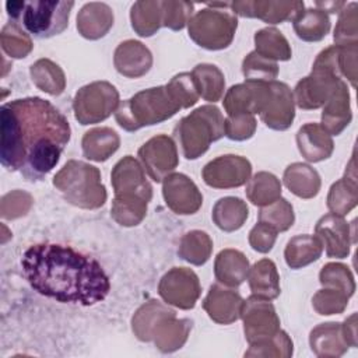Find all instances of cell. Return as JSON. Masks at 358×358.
I'll list each match as a JSON object with an SVG mask.
<instances>
[{
  "mask_svg": "<svg viewBox=\"0 0 358 358\" xmlns=\"http://www.w3.org/2000/svg\"><path fill=\"white\" fill-rule=\"evenodd\" d=\"M70 133L66 116L46 99L6 102L0 109L1 165L27 180H41L59 162Z\"/></svg>",
  "mask_w": 358,
  "mask_h": 358,
  "instance_id": "obj_1",
  "label": "cell"
},
{
  "mask_svg": "<svg viewBox=\"0 0 358 358\" xmlns=\"http://www.w3.org/2000/svg\"><path fill=\"white\" fill-rule=\"evenodd\" d=\"M25 280L38 294L60 303L92 306L102 302L110 281L92 257L60 243H35L21 256Z\"/></svg>",
  "mask_w": 358,
  "mask_h": 358,
  "instance_id": "obj_2",
  "label": "cell"
},
{
  "mask_svg": "<svg viewBox=\"0 0 358 358\" xmlns=\"http://www.w3.org/2000/svg\"><path fill=\"white\" fill-rule=\"evenodd\" d=\"M180 108L182 105L171 88L161 85L137 92L130 99L120 102L115 117L120 127L134 131L172 117Z\"/></svg>",
  "mask_w": 358,
  "mask_h": 358,
  "instance_id": "obj_3",
  "label": "cell"
},
{
  "mask_svg": "<svg viewBox=\"0 0 358 358\" xmlns=\"http://www.w3.org/2000/svg\"><path fill=\"white\" fill-rule=\"evenodd\" d=\"M74 1H7V14L28 34L43 39L62 34L69 25Z\"/></svg>",
  "mask_w": 358,
  "mask_h": 358,
  "instance_id": "obj_4",
  "label": "cell"
},
{
  "mask_svg": "<svg viewBox=\"0 0 358 358\" xmlns=\"http://www.w3.org/2000/svg\"><path fill=\"white\" fill-rule=\"evenodd\" d=\"M225 134V120L217 106L204 105L183 117L173 130V136L187 159L204 154L210 144Z\"/></svg>",
  "mask_w": 358,
  "mask_h": 358,
  "instance_id": "obj_5",
  "label": "cell"
},
{
  "mask_svg": "<svg viewBox=\"0 0 358 358\" xmlns=\"http://www.w3.org/2000/svg\"><path fill=\"white\" fill-rule=\"evenodd\" d=\"M53 185L64 193V197L70 203L84 208H96L106 199L99 171L84 162H67L55 176Z\"/></svg>",
  "mask_w": 358,
  "mask_h": 358,
  "instance_id": "obj_6",
  "label": "cell"
},
{
  "mask_svg": "<svg viewBox=\"0 0 358 358\" xmlns=\"http://www.w3.org/2000/svg\"><path fill=\"white\" fill-rule=\"evenodd\" d=\"M189 36L201 48H227L235 35L238 20L231 10L203 8L189 20Z\"/></svg>",
  "mask_w": 358,
  "mask_h": 358,
  "instance_id": "obj_7",
  "label": "cell"
},
{
  "mask_svg": "<svg viewBox=\"0 0 358 358\" xmlns=\"http://www.w3.org/2000/svg\"><path fill=\"white\" fill-rule=\"evenodd\" d=\"M119 94L106 81H96L83 87L74 98V115L81 124L98 123L106 119L117 106Z\"/></svg>",
  "mask_w": 358,
  "mask_h": 358,
  "instance_id": "obj_8",
  "label": "cell"
},
{
  "mask_svg": "<svg viewBox=\"0 0 358 358\" xmlns=\"http://www.w3.org/2000/svg\"><path fill=\"white\" fill-rule=\"evenodd\" d=\"M241 316L245 322L246 338L252 345L266 343L280 331L278 317L268 299L252 295L243 301Z\"/></svg>",
  "mask_w": 358,
  "mask_h": 358,
  "instance_id": "obj_9",
  "label": "cell"
},
{
  "mask_svg": "<svg viewBox=\"0 0 358 358\" xmlns=\"http://www.w3.org/2000/svg\"><path fill=\"white\" fill-rule=\"evenodd\" d=\"M112 185L115 187L116 199L145 204L151 200L152 189L147 182L141 166L131 155L124 157L115 165Z\"/></svg>",
  "mask_w": 358,
  "mask_h": 358,
  "instance_id": "obj_10",
  "label": "cell"
},
{
  "mask_svg": "<svg viewBox=\"0 0 358 358\" xmlns=\"http://www.w3.org/2000/svg\"><path fill=\"white\" fill-rule=\"evenodd\" d=\"M268 83L245 81L231 87L222 101L228 116L262 113L271 96Z\"/></svg>",
  "mask_w": 358,
  "mask_h": 358,
  "instance_id": "obj_11",
  "label": "cell"
},
{
  "mask_svg": "<svg viewBox=\"0 0 358 358\" xmlns=\"http://www.w3.org/2000/svg\"><path fill=\"white\" fill-rule=\"evenodd\" d=\"M252 172L250 162L239 155H222L208 162L203 169V179L217 189L238 187L248 182Z\"/></svg>",
  "mask_w": 358,
  "mask_h": 358,
  "instance_id": "obj_12",
  "label": "cell"
},
{
  "mask_svg": "<svg viewBox=\"0 0 358 358\" xmlns=\"http://www.w3.org/2000/svg\"><path fill=\"white\" fill-rule=\"evenodd\" d=\"M158 289L164 301L182 309L193 308L200 295L197 275L185 267H175L166 273Z\"/></svg>",
  "mask_w": 358,
  "mask_h": 358,
  "instance_id": "obj_13",
  "label": "cell"
},
{
  "mask_svg": "<svg viewBox=\"0 0 358 358\" xmlns=\"http://www.w3.org/2000/svg\"><path fill=\"white\" fill-rule=\"evenodd\" d=\"M138 157L145 171L155 182H162L178 165V152L173 140L159 134L148 140L138 150Z\"/></svg>",
  "mask_w": 358,
  "mask_h": 358,
  "instance_id": "obj_14",
  "label": "cell"
},
{
  "mask_svg": "<svg viewBox=\"0 0 358 358\" xmlns=\"http://www.w3.org/2000/svg\"><path fill=\"white\" fill-rule=\"evenodd\" d=\"M234 14L241 17H256L270 24L295 20L303 11L302 1H232Z\"/></svg>",
  "mask_w": 358,
  "mask_h": 358,
  "instance_id": "obj_15",
  "label": "cell"
},
{
  "mask_svg": "<svg viewBox=\"0 0 358 358\" xmlns=\"http://www.w3.org/2000/svg\"><path fill=\"white\" fill-rule=\"evenodd\" d=\"M162 193L166 204L176 214H194L203 203L197 186L183 173L166 176Z\"/></svg>",
  "mask_w": 358,
  "mask_h": 358,
  "instance_id": "obj_16",
  "label": "cell"
},
{
  "mask_svg": "<svg viewBox=\"0 0 358 358\" xmlns=\"http://www.w3.org/2000/svg\"><path fill=\"white\" fill-rule=\"evenodd\" d=\"M271 90L270 101L260 113L266 126L274 130H285L294 120V96L287 84L278 81L268 83Z\"/></svg>",
  "mask_w": 358,
  "mask_h": 358,
  "instance_id": "obj_17",
  "label": "cell"
},
{
  "mask_svg": "<svg viewBox=\"0 0 358 358\" xmlns=\"http://www.w3.org/2000/svg\"><path fill=\"white\" fill-rule=\"evenodd\" d=\"M242 303L243 301L238 292L215 284L210 288V292L203 302V308L213 320L227 324L235 322L241 316Z\"/></svg>",
  "mask_w": 358,
  "mask_h": 358,
  "instance_id": "obj_18",
  "label": "cell"
},
{
  "mask_svg": "<svg viewBox=\"0 0 358 358\" xmlns=\"http://www.w3.org/2000/svg\"><path fill=\"white\" fill-rule=\"evenodd\" d=\"M317 238L323 241L326 253L330 257H345L348 255V225L347 222L336 215L326 214L316 224Z\"/></svg>",
  "mask_w": 358,
  "mask_h": 358,
  "instance_id": "obj_19",
  "label": "cell"
},
{
  "mask_svg": "<svg viewBox=\"0 0 358 358\" xmlns=\"http://www.w3.org/2000/svg\"><path fill=\"white\" fill-rule=\"evenodd\" d=\"M150 50L137 41L122 42L115 50V66L117 71L127 77H140L151 67Z\"/></svg>",
  "mask_w": 358,
  "mask_h": 358,
  "instance_id": "obj_20",
  "label": "cell"
},
{
  "mask_svg": "<svg viewBox=\"0 0 358 358\" xmlns=\"http://www.w3.org/2000/svg\"><path fill=\"white\" fill-rule=\"evenodd\" d=\"M299 152L310 162H317L330 157L333 141L329 133L316 123L302 126L296 133Z\"/></svg>",
  "mask_w": 358,
  "mask_h": 358,
  "instance_id": "obj_21",
  "label": "cell"
},
{
  "mask_svg": "<svg viewBox=\"0 0 358 358\" xmlns=\"http://www.w3.org/2000/svg\"><path fill=\"white\" fill-rule=\"evenodd\" d=\"M112 25V10L103 3L85 4L77 17V28L80 34L88 39H96L103 36Z\"/></svg>",
  "mask_w": 358,
  "mask_h": 358,
  "instance_id": "obj_22",
  "label": "cell"
},
{
  "mask_svg": "<svg viewBox=\"0 0 358 358\" xmlns=\"http://www.w3.org/2000/svg\"><path fill=\"white\" fill-rule=\"evenodd\" d=\"M345 88L347 85L340 80L322 113L323 127L331 134H338L351 119L348 109V92Z\"/></svg>",
  "mask_w": 358,
  "mask_h": 358,
  "instance_id": "obj_23",
  "label": "cell"
},
{
  "mask_svg": "<svg viewBox=\"0 0 358 358\" xmlns=\"http://www.w3.org/2000/svg\"><path fill=\"white\" fill-rule=\"evenodd\" d=\"M215 278L229 287H238L248 277L249 262L239 250H221L215 259Z\"/></svg>",
  "mask_w": 358,
  "mask_h": 358,
  "instance_id": "obj_24",
  "label": "cell"
},
{
  "mask_svg": "<svg viewBox=\"0 0 358 358\" xmlns=\"http://www.w3.org/2000/svg\"><path fill=\"white\" fill-rule=\"evenodd\" d=\"M248 281L253 295L263 299H274L280 295V282L275 264L268 259L255 263L248 271Z\"/></svg>",
  "mask_w": 358,
  "mask_h": 358,
  "instance_id": "obj_25",
  "label": "cell"
},
{
  "mask_svg": "<svg viewBox=\"0 0 358 358\" xmlns=\"http://www.w3.org/2000/svg\"><path fill=\"white\" fill-rule=\"evenodd\" d=\"M119 147L117 134L109 127H98L87 131L83 137V152L94 161L108 159Z\"/></svg>",
  "mask_w": 358,
  "mask_h": 358,
  "instance_id": "obj_26",
  "label": "cell"
},
{
  "mask_svg": "<svg viewBox=\"0 0 358 358\" xmlns=\"http://www.w3.org/2000/svg\"><path fill=\"white\" fill-rule=\"evenodd\" d=\"M285 186L296 196L309 199L317 194L320 179L315 169L306 164H292L284 172Z\"/></svg>",
  "mask_w": 358,
  "mask_h": 358,
  "instance_id": "obj_27",
  "label": "cell"
},
{
  "mask_svg": "<svg viewBox=\"0 0 358 358\" xmlns=\"http://www.w3.org/2000/svg\"><path fill=\"white\" fill-rule=\"evenodd\" d=\"M322 241L317 236L298 235L292 238L285 248V262L291 268L303 267L322 255Z\"/></svg>",
  "mask_w": 358,
  "mask_h": 358,
  "instance_id": "obj_28",
  "label": "cell"
},
{
  "mask_svg": "<svg viewBox=\"0 0 358 358\" xmlns=\"http://www.w3.org/2000/svg\"><path fill=\"white\" fill-rule=\"evenodd\" d=\"M248 218V207L238 197H222L213 208L215 225L227 232L239 229Z\"/></svg>",
  "mask_w": 358,
  "mask_h": 358,
  "instance_id": "obj_29",
  "label": "cell"
},
{
  "mask_svg": "<svg viewBox=\"0 0 358 358\" xmlns=\"http://www.w3.org/2000/svg\"><path fill=\"white\" fill-rule=\"evenodd\" d=\"M294 29L298 38L303 41H320L330 29V20L324 11L319 8H308L294 20Z\"/></svg>",
  "mask_w": 358,
  "mask_h": 358,
  "instance_id": "obj_30",
  "label": "cell"
},
{
  "mask_svg": "<svg viewBox=\"0 0 358 358\" xmlns=\"http://www.w3.org/2000/svg\"><path fill=\"white\" fill-rule=\"evenodd\" d=\"M131 25L140 36H151L162 25L161 1H137L131 7Z\"/></svg>",
  "mask_w": 358,
  "mask_h": 358,
  "instance_id": "obj_31",
  "label": "cell"
},
{
  "mask_svg": "<svg viewBox=\"0 0 358 358\" xmlns=\"http://www.w3.org/2000/svg\"><path fill=\"white\" fill-rule=\"evenodd\" d=\"M32 81L45 92L50 95H59L64 90V74L57 64L49 59H41L35 62L31 69Z\"/></svg>",
  "mask_w": 358,
  "mask_h": 358,
  "instance_id": "obj_32",
  "label": "cell"
},
{
  "mask_svg": "<svg viewBox=\"0 0 358 358\" xmlns=\"http://www.w3.org/2000/svg\"><path fill=\"white\" fill-rule=\"evenodd\" d=\"M249 200L256 206H268L281 196V185L273 173H256L246 189Z\"/></svg>",
  "mask_w": 358,
  "mask_h": 358,
  "instance_id": "obj_33",
  "label": "cell"
},
{
  "mask_svg": "<svg viewBox=\"0 0 358 358\" xmlns=\"http://www.w3.org/2000/svg\"><path fill=\"white\" fill-rule=\"evenodd\" d=\"M256 52L270 60H288L291 49L287 39L275 28H264L255 35Z\"/></svg>",
  "mask_w": 358,
  "mask_h": 358,
  "instance_id": "obj_34",
  "label": "cell"
},
{
  "mask_svg": "<svg viewBox=\"0 0 358 358\" xmlns=\"http://www.w3.org/2000/svg\"><path fill=\"white\" fill-rule=\"evenodd\" d=\"M201 98L215 102L221 98L224 91V76L214 64H197L192 71Z\"/></svg>",
  "mask_w": 358,
  "mask_h": 358,
  "instance_id": "obj_35",
  "label": "cell"
},
{
  "mask_svg": "<svg viewBox=\"0 0 358 358\" xmlns=\"http://www.w3.org/2000/svg\"><path fill=\"white\" fill-rule=\"evenodd\" d=\"M211 249L213 242L206 232L192 231L182 238L178 253L186 262L200 266L208 260Z\"/></svg>",
  "mask_w": 358,
  "mask_h": 358,
  "instance_id": "obj_36",
  "label": "cell"
},
{
  "mask_svg": "<svg viewBox=\"0 0 358 358\" xmlns=\"http://www.w3.org/2000/svg\"><path fill=\"white\" fill-rule=\"evenodd\" d=\"M0 39L3 50L10 57H25L32 49V42L29 36L17 22H7L1 29Z\"/></svg>",
  "mask_w": 358,
  "mask_h": 358,
  "instance_id": "obj_37",
  "label": "cell"
},
{
  "mask_svg": "<svg viewBox=\"0 0 358 358\" xmlns=\"http://www.w3.org/2000/svg\"><path fill=\"white\" fill-rule=\"evenodd\" d=\"M243 76L246 77V81H274V78L278 74V67L274 60H270L262 55H259L256 50L250 52L242 64Z\"/></svg>",
  "mask_w": 358,
  "mask_h": 358,
  "instance_id": "obj_38",
  "label": "cell"
},
{
  "mask_svg": "<svg viewBox=\"0 0 358 358\" xmlns=\"http://www.w3.org/2000/svg\"><path fill=\"white\" fill-rule=\"evenodd\" d=\"M259 221L271 225L277 231H287L294 222L292 206L285 199H277L259 211Z\"/></svg>",
  "mask_w": 358,
  "mask_h": 358,
  "instance_id": "obj_39",
  "label": "cell"
},
{
  "mask_svg": "<svg viewBox=\"0 0 358 358\" xmlns=\"http://www.w3.org/2000/svg\"><path fill=\"white\" fill-rule=\"evenodd\" d=\"M162 25L171 29H182L190 20L193 4L187 1H161Z\"/></svg>",
  "mask_w": 358,
  "mask_h": 358,
  "instance_id": "obj_40",
  "label": "cell"
},
{
  "mask_svg": "<svg viewBox=\"0 0 358 358\" xmlns=\"http://www.w3.org/2000/svg\"><path fill=\"white\" fill-rule=\"evenodd\" d=\"M256 120L252 115L228 116L225 120V136L231 140H246L253 136Z\"/></svg>",
  "mask_w": 358,
  "mask_h": 358,
  "instance_id": "obj_41",
  "label": "cell"
},
{
  "mask_svg": "<svg viewBox=\"0 0 358 358\" xmlns=\"http://www.w3.org/2000/svg\"><path fill=\"white\" fill-rule=\"evenodd\" d=\"M277 229H274L271 225L259 221L249 234V242L252 248L257 252L267 253L271 250L275 238H277Z\"/></svg>",
  "mask_w": 358,
  "mask_h": 358,
  "instance_id": "obj_42",
  "label": "cell"
},
{
  "mask_svg": "<svg viewBox=\"0 0 358 358\" xmlns=\"http://www.w3.org/2000/svg\"><path fill=\"white\" fill-rule=\"evenodd\" d=\"M316 6H317V7H322V8H320L322 11L336 13L340 7H344V6H345V3H343V1H340V3H336V1H330V3H327V1H324V3H322V1H316Z\"/></svg>",
  "mask_w": 358,
  "mask_h": 358,
  "instance_id": "obj_43",
  "label": "cell"
}]
</instances>
